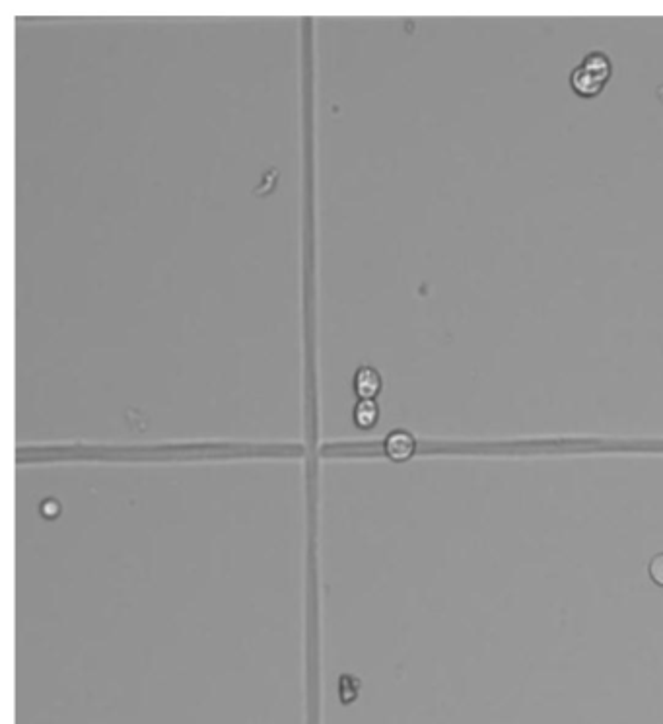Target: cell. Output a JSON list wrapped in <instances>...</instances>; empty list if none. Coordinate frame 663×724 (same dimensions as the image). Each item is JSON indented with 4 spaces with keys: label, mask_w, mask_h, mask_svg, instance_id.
Instances as JSON below:
<instances>
[{
    "label": "cell",
    "mask_w": 663,
    "mask_h": 724,
    "mask_svg": "<svg viewBox=\"0 0 663 724\" xmlns=\"http://www.w3.org/2000/svg\"><path fill=\"white\" fill-rule=\"evenodd\" d=\"M570 86L572 90L582 98H595L603 90V82L595 78L594 74L588 73L582 65L576 67L570 74Z\"/></svg>",
    "instance_id": "obj_1"
},
{
    "label": "cell",
    "mask_w": 663,
    "mask_h": 724,
    "mask_svg": "<svg viewBox=\"0 0 663 724\" xmlns=\"http://www.w3.org/2000/svg\"><path fill=\"white\" fill-rule=\"evenodd\" d=\"M378 405L374 403V399H362L356 409H354V423L360 429H370L376 425L378 421Z\"/></svg>",
    "instance_id": "obj_5"
},
{
    "label": "cell",
    "mask_w": 663,
    "mask_h": 724,
    "mask_svg": "<svg viewBox=\"0 0 663 724\" xmlns=\"http://www.w3.org/2000/svg\"><path fill=\"white\" fill-rule=\"evenodd\" d=\"M385 450L393 460H407L415 452V438L409 433L397 431L385 440Z\"/></svg>",
    "instance_id": "obj_3"
},
{
    "label": "cell",
    "mask_w": 663,
    "mask_h": 724,
    "mask_svg": "<svg viewBox=\"0 0 663 724\" xmlns=\"http://www.w3.org/2000/svg\"><path fill=\"white\" fill-rule=\"evenodd\" d=\"M582 67L588 71V73L594 74L595 78H599L603 84H607V80L611 78L613 74V63L611 59L601 53V51H592L590 55L584 57L582 61Z\"/></svg>",
    "instance_id": "obj_4"
},
{
    "label": "cell",
    "mask_w": 663,
    "mask_h": 724,
    "mask_svg": "<svg viewBox=\"0 0 663 724\" xmlns=\"http://www.w3.org/2000/svg\"><path fill=\"white\" fill-rule=\"evenodd\" d=\"M356 394L362 399H372L382 390V378L374 368H360L354 378Z\"/></svg>",
    "instance_id": "obj_2"
},
{
    "label": "cell",
    "mask_w": 663,
    "mask_h": 724,
    "mask_svg": "<svg viewBox=\"0 0 663 724\" xmlns=\"http://www.w3.org/2000/svg\"><path fill=\"white\" fill-rule=\"evenodd\" d=\"M650 577H652V580H654L656 584L663 586V553L652 559V563H650Z\"/></svg>",
    "instance_id": "obj_6"
}]
</instances>
